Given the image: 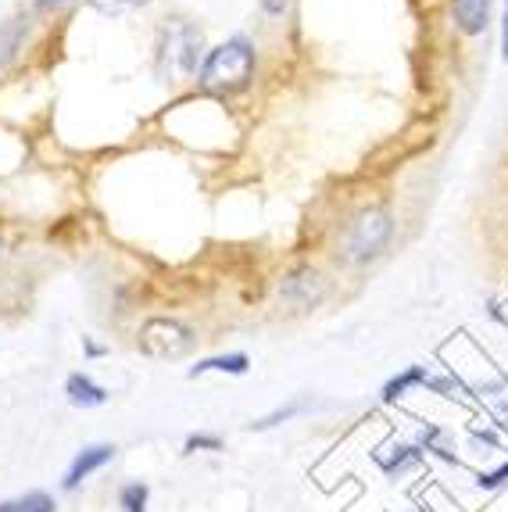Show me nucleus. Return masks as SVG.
<instances>
[{
    "mask_svg": "<svg viewBox=\"0 0 508 512\" xmlns=\"http://www.w3.org/2000/svg\"><path fill=\"white\" fill-rule=\"evenodd\" d=\"M204 33L190 18H165L154 36V69L165 83H187L204 65Z\"/></svg>",
    "mask_w": 508,
    "mask_h": 512,
    "instance_id": "obj_1",
    "label": "nucleus"
},
{
    "mask_svg": "<svg viewBox=\"0 0 508 512\" xmlns=\"http://www.w3.org/2000/svg\"><path fill=\"white\" fill-rule=\"evenodd\" d=\"M254 72V47L247 36H233V40L219 43L212 51L204 54V65L197 72L208 90L215 94H233V90H244L247 79Z\"/></svg>",
    "mask_w": 508,
    "mask_h": 512,
    "instance_id": "obj_2",
    "label": "nucleus"
},
{
    "mask_svg": "<svg viewBox=\"0 0 508 512\" xmlns=\"http://www.w3.org/2000/svg\"><path fill=\"white\" fill-rule=\"evenodd\" d=\"M390 233H394V222H390L387 208H369L351 222L348 237H344V258L348 262H369L387 248Z\"/></svg>",
    "mask_w": 508,
    "mask_h": 512,
    "instance_id": "obj_3",
    "label": "nucleus"
},
{
    "mask_svg": "<svg viewBox=\"0 0 508 512\" xmlns=\"http://www.w3.org/2000/svg\"><path fill=\"white\" fill-rule=\"evenodd\" d=\"M190 344H194V333L183 323H176V319H151V323L140 330V351L154 355V359L183 355Z\"/></svg>",
    "mask_w": 508,
    "mask_h": 512,
    "instance_id": "obj_4",
    "label": "nucleus"
},
{
    "mask_svg": "<svg viewBox=\"0 0 508 512\" xmlns=\"http://www.w3.org/2000/svg\"><path fill=\"white\" fill-rule=\"evenodd\" d=\"M322 294H326V287H322L315 269H297V273H290L287 280L280 283V301L287 308H294V312L315 308L322 301Z\"/></svg>",
    "mask_w": 508,
    "mask_h": 512,
    "instance_id": "obj_5",
    "label": "nucleus"
},
{
    "mask_svg": "<svg viewBox=\"0 0 508 512\" xmlns=\"http://www.w3.org/2000/svg\"><path fill=\"white\" fill-rule=\"evenodd\" d=\"M111 459H115V444H90V448H83L65 473V491H76L90 473H97L101 466H108Z\"/></svg>",
    "mask_w": 508,
    "mask_h": 512,
    "instance_id": "obj_6",
    "label": "nucleus"
},
{
    "mask_svg": "<svg viewBox=\"0 0 508 512\" xmlns=\"http://www.w3.org/2000/svg\"><path fill=\"white\" fill-rule=\"evenodd\" d=\"M65 394L68 402L76 405V409H97V405L108 402V391H104L101 384H94L86 373H72L65 380Z\"/></svg>",
    "mask_w": 508,
    "mask_h": 512,
    "instance_id": "obj_7",
    "label": "nucleus"
},
{
    "mask_svg": "<svg viewBox=\"0 0 508 512\" xmlns=\"http://www.w3.org/2000/svg\"><path fill=\"white\" fill-rule=\"evenodd\" d=\"M26 40H29V15H15L8 22H0V69L18 58Z\"/></svg>",
    "mask_w": 508,
    "mask_h": 512,
    "instance_id": "obj_8",
    "label": "nucleus"
},
{
    "mask_svg": "<svg viewBox=\"0 0 508 512\" xmlns=\"http://www.w3.org/2000/svg\"><path fill=\"white\" fill-rule=\"evenodd\" d=\"M451 11H455L458 29L466 36H476L487 29V18H491V0H451Z\"/></svg>",
    "mask_w": 508,
    "mask_h": 512,
    "instance_id": "obj_9",
    "label": "nucleus"
},
{
    "mask_svg": "<svg viewBox=\"0 0 508 512\" xmlns=\"http://www.w3.org/2000/svg\"><path fill=\"white\" fill-rule=\"evenodd\" d=\"M251 369V359H247L244 351H229V355H215V359H204L190 369V376H201V373H233V376H244Z\"/></svg>",
    "mask_w": 508,
    "mask_h": 512,
    "instance_id": "obj_10",
    "label": "nucleus"
},
{
    "mask_svg": "<svg viewBox=\"0 0 508 512\" xmlns=\"http://www.w3.org/2000/svg\"><path fill=\"white\" fill-rule=\"evenodd\" d=\"M426 380H430V373H426V366H408L401 376H394L387 387H383V402H398V398H405L412 387H426Z\"/></svg>",
    "mask_w": 508,
    "mask_h": 512,
    "instance_id": "obj_11",
    "label": "nucleus"
},
{
    "mask_svg": "<svg viewBox=\"0 0 508 512\" xmlns=\"http://www.w3.org/2000/svg\"><path fill=\"white\" fill-rule=\"evenodd\" d=\"M0 512H58V505H54L51 495H43V491H29V495L0 502Z\"/></svg>",
    "mask_w": 508,
    "mask_h": 512,
    "instance_id": "obj_12",
    "label": "nucleus"
},
{
    "mask_svg": "<svg viewBox=\"0 0 508 512\" xmlns=\"http://www.w3.org/2000/svg\"><path fill=\"white\" fill-rule=\"evenodd\" d=\"M419 441H423L426 452H437L441 459L455 462V452H451V444H448V434H444L441 427H426L423 434H419Z\"/></svg>",
    "mask_w": 508,
    "mask_h": 512,
    "instance_id": "obj_13",
    "label": "nucleus"
},
{
    "mask_svg": "<svg viewBox=\"0 0 508 512\" xmlns=\"http://www.w3.org/2000/svg\"><path fill=\"white\" fill-rule=\"evenodd\" d=\"M122 509L126 512H147V484H126L122 487Z\"/></svg>",
    "mask_w": 508,
    "mask_h": 512,
    "instance_id": "obj_14",
    "label": "nucleus"
},
{
    "mask_svg": "<svg viewBox=\"0 0 508 512\" xmlns=\"http://www.w3.org/2000/svg\"><path fill=\"white\" fill-rule=\"evenodd\" d=\"M426 387H430L433 394H441V398H455V394L466 391V384H462L458 376H433V373H430V380H426Z\"/></svg>",
    "mask_w": 508,
    "mask_h": 512,
    "instance_id": "obj_15",
    "label": "nucleus"
},
{
    "mask_svg": "<svg viewBox=\"0 0 508 512\" xmlns=\"http://www.w3.org/2000/svg\"><path fill=\"white\" fill-rule=\"evenodd\" d=\"M101 15H122V11H133V8H144L147 0H90Z\"/></svg>",
    "mask_w": 508,
    "mask_h": 512,
    "instance_id": "obj_16",
    "label": "nucleus"
},
{
    "mask_svg": "<svg viewBox=\"0 0 508 512\" xmlns=\"http://www.w3.org/2000/svg\"><path fill=\"white\" fill-rule=\"evenodd\" d=\"M301 412V402H294V405H287V409H276L272 416H265V419H258V423H251V430H269V427H276V423H283V419H290V416H297Z\"/></svg>",
    "mask_w": 508,
    "mask_h": 512,
    "instance_id": "obj_17",
    "label": "nucleus"
},
{
    "mask_svg": "<svg viewBox=\"0 0 508 512\" xmlns=\"http://www.w3.org/2000/svg\"><path fill=\"white\" fill-rule=\"evenodd\" d=\"M29 4H33L36 15H58V11L72 8L76 0H29Z\"/></svg>",
    "mask_w": 508,
    "mask_h": 512,
    "instance_id": "obj_18",
    "label": "nucleus"
},
{
    "mask_svg": "<svg viewBox=\"0 0 508 512\" xmlns=\"http://www.w3.org/2000/svg\"><path fill=\"white\" fill-rule=\"evenodd\" d=\"M197 448H208V452H219L222 448V437H215V434H194L187 441V452H197Z\"/></svg>",
    "mask_w": 508,
    "mask_h": 512,
    "instance_id": "obj_19",
    "label": "nucleus"
},
{
    "mask_svg": "<svg viewBox=\"0 0 508 512\" xmlns=\"http://www.w3.org/2000/svg\"><path fill=\"white\" fill-rule=\"evenodd\" d=\"M476 484H480V487H501V484H508V462L501 466V470L487 473V477L480 473V480H476Z\"/></svg>",
    "mask_w": 508,
    "mask_h": 512,
    "instance_id": "obj_20",
    "label": "nucleus"
},
{
    "mask_svg": "<svg viewBox=\"0 0 508 512\" xmlns=\"http://www.w3.org/2000/svg\"><path fill=\"white\" fill-rule=\"evenodd\" d=\"M262 8H265V15H272V18H280V15H287V8H290V0H262Z\"/></svg>",
    "mask_w": 508,
    "mask_h": 512,
    "instance_id": "obj_21",
    "label": "nucleus"
},
{
    "mask_svg": "<svg viewBox=\"0 0 508 512\" xmlns=\"http://www.w3.org/2000/svg\"><path fill=\"white\" fill-rule=\"evenodd\" d=\"M494 416L501 419L498 427H508V398H498V402H494Z\"/></svg>",
    "mask_w": 508,
    "mask_h": 512,
    "instance_id": "obj_22",
    "label": "nucleus"
},
{
    "mask_svg": "<svg viewBox=\"0 0 508 512\" xmlns=\"http://www.w3.org/2000/svg\"><path fill=\"white\" fill-rule=\"evenodd\" d=\"M473 441H483V444H491V448H494V444H498V434H494V430H480V427H476L473 430Z\"/></svg>",
    "mask_w": 508,
    "mask_h": 512,
    "instance_id": "obj_23",
    "label": "nucleus"
},
{
    "mask_svg": "<svg viewBox=\"0 0 508 512\" xmlns=\"http://www.w3.org/2000/svg\"><path fill=\"white\" fill-rule=\"evenodd\" d=\"M501 54L508 61V0H505V18H501Z\"/></svg>",
    "mask_w": 508,
    "mask_h": 512,
    "instance_id": "obj_24",
    "label": "nucleus"
}]
</instances>
